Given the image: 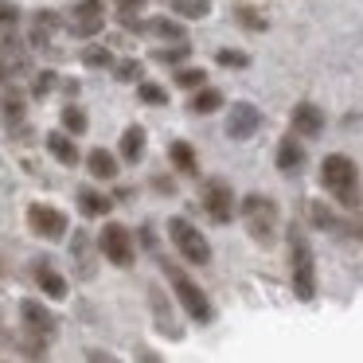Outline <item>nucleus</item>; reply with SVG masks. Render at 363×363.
Listing matches in <instances>:
<instances>
[{"instance_id":"1","label":"nucleus","mask_w":363,"mask_h":363,"mask_svg":"<svg viewBox=\"0 0 363 363\" xmlns=\"http://www.w3.org/2000/svg\"><path fill=\"white\" fill-rule=\"evenodd\" d=\"M320 184L332 191V199L344 207H359V168H355L352 157H344V152H332V157H324L320 164Z\"/></svg>"},{"instance_id":"2","label":"nucleus","mask_w":363,"mask_h":363,"mask_svg":"<svg viewBox=\"0 0 363 363\" xmlns=\"http://www.w3.org/2000/svg\"><path fill=\"white\" fill-rule=\"evenodd\" d=\"M289 262H293V293L301 301L316 297V269H313V246L301 238V230H289Z\"/></svg>"},{"instance_id":"3","label":"nucleus","mask_w":363,"mask_h":363,"mask_svg":"<svg viewBox=\"0 0 363 363\" xmlns=\"http://www.w3.org/2000/svg\"><path fill=\"white\" fill-rule=\"evenodd\" d=\"M168 281H172V293H176V301L184 305V313L191 316L196 324H211V316H215V308H211V301H207V293L199 289L196 281H191L184 269H176V266H168Z\"/></svg>"},{"instance_id":"4","label":"nucleus","mask_w":363,"mask_h":363,"mask_svg":"<svg viewBox=\"0 0 363 363\" xmlns=\"http://www.w3.org/2000/svg\"><path fill=\"white\" fill-rule=\"evenodd\" d=\"M238 215H242L250 238H258V242H269V238H274V227H277V203L274 199L250 191V196L238 203Z\"/></svg>"},{"instance_id":"5","label":"nucleus","mask_w":363,"mask_h":363,"mask_svg":"<svg viewBox=\"0 0 363 363\" xmlns=\"http://www.w3.org/2000/svg\"><path fill=\"white\" fill-rule=\"evenodd\" d=\"M168 238H172V246L184 254V262H191V266H207V262H211V246H207V238L199 235L188 219H180V215L168 219Z\"/></svg>"},{"instance_id":"6","label":"nucleus","mask_w":363,"mask_h":363,"mask_svg":"<svg viewBox=\"0 0 363 363\" xmlns=\"http://www.w3.org/2000/svg\"><path fill=\"white\" fill-rule=\"evenodd\" d=\"M98 250H102L113 266L129 269L133 266V235H129V227H121V223H106L102 235H98Z\"/></svg>"},{"instance_id":"7","label":"nucleus","mask_w":363,"mask_h":363,"mask_svg":"<svg viewBox=\"0 0 363 363\" xmlns=\"http://www.w3.org/2000/svg\"><path fill=\"white\" fill-rule=\"evenodd\" d=\"M235 191H230L227 180H207L203 184V211L211 215L215 223H230V215H235Z\"/></svg>"},{"instance_id":"8","label":"nucleus","mask_w":363,"mask_h":363,"mask_svg":"<svg viewBox=\"0 0 363 363\" xmlns=\"http://www.w3.org/2000/svg\"><path fill=\"white\" fill-rule=\"evenodd\" d=\"M28 227L40 238H63L67 235V215L51 203H32L28 207Z\"/></svg>"},{"instance_id":"9","label":"nucleus","mask_w":363,"mask_h":363,"mask_svg":"<svg viewBox=\"0 0 363 363\" xmlns=\"http://www.w3.org/2000/svg\"><path fill=\"white\" fill-rule=\"evenodd\" d=\"M106 28V12H102V0H79L71 9V32L79 40H90Z\"/></svg>"},{"instance_id":"10","label":"nucleus","mask_w":363,"mask_h":363,"mask_svg":"<svg viewBox=\"0 0 363 363\" xmlns=\"http://www.w3.org/2000/svg\"><path fill=\"white\" fill-rule=\"evenodd\" d=\"M20 320H24V332L28 340H51L55 336V316H51L48 305H40V301H24L20 305Z\"/></svg>"},{"instance_id":"11","label":"nucleus","mask_w":363,"mask_h":363,"mask_svg":"<svg viewBox=\"0 0 363 363\" xmlns=\"http://www.w3.org/2000/svg\"><path fill=\"white\" fill-rule=\"evenodd\" d=\"M258 125H262V113H258V106H250V102H238L235 110H230V118H227V133L235 137V141L254 137Z\"/></svg>"},{"instance_id":"12","label":"nucleus","mask_w":363,"mask_h":363,"mask_svg":"<svg viewBox=\"0 0 363 363\" xmlns=\"http://www.w3.org/2000/svg\"><path fill=\"white\" fill-rule=\"evenodd\" d=\"M308 215H313V223L320 230H336V235H363V227H352L344 215H336L332 207H324V203H308Z\"/></svg>"},{"instance_id":"13","label":"nucleus","mask_w":363,"mask_h":363,"mask_svg":"<svg viewBox=\"0 0 363 363\" xmlns=\"http://www.w3.org/2000/svg\"><path fill=\"white\" fill-rule=\"evenodd\" d=\"M293 129H297L301 137H320V129H324V113L316 110L313 102H301V106H293Z\"/></svg>"},{"instance_id":"14","label":"nucleus","mask_w":363,"mask_h":363,"mask_svg":"<svg viewBox=\"0 0 363 363\" xmlns=\"http://www.w3.org/2000/svg\"><path fill=\"white\" fill-rule=\"evenodd\" d=\"M48 152L59 160V164H67V168H74L79 164V145H74V137L71 133H63V129H55V133H48Z\"/></svg>"},{"instance_id":"15","label":"nucleus","mask_w":363,"mask_h":363,"mask_svg":"<svg viewBox=\"0 0 363 363\" xmlns=\"http://www.w3.org/2000/svg\"><path fill=\"white\" fill-rule=\"evenodd\" d=\"M145 145H149V133H145L141 125H129L125 133H121V141H118L121 160H125V164H137V160L145 157Z\"/></svg>"},{"instance_id":"16","label":"nucleus","mask_w":363,"mask_h":363,"mask_svg":"<svg viewBox=\"0 0 363 363\" xmlns=\"http://www.w3.org/2000/svg\"><path fill=\"white\" fill-rule=\"evenodd\" d=\"M35 281H40V289L48 293L51 301H63V297H67V281H63V274H59L55 266H48V262H40V266H35Z\"/></svg>"},{"instance_id":"17","label":"nucleus","mask_w":363,"mask_h":363,"mask_svg":"<svg viewBox=\"0 0 363 363\" xmlns=\"http://www.w3.org/2000/svg\"><path fill=\"white\" fill-rule=\"evenodd\" d=\"M301 164H305V145H301L297 137H285V141L277 145V168H281V172H297Z\"/></svg>"},{"instance_id":"18","label":"nucleus","mask_w":363,"mask_h":363,"mask_svg":"<svg viewBox=\"0 0 363 363\" xmlns=\"http://www.w3.org/2000/svg\"><path fill=\"white\" fill-rule=\"evenodd\" d=\"M86 168H90L94 180H113V176H118V157H113L110 149H94L86 157Z\"/></svg>"},{"instance_id":"19","label":"nucleus","mask_w":363,"mask_h":363,"mask_svg":"<svg viewBox=\"0 0 363 363\" xmlns=\"http://www.w3.org/2000/svg\"><path fill=\"white\" fill-rule=\"evenodd\" d=\"M168 160H172L176 172H184V176H196V172H199V164H196V149H191L188 141H172V145H168Z\"/></svg>"},{"instance_id":"20","label":"nucleus","mask_w":363,"mask_h":363,"mask_svg":"<svg viewBox=\"0 0 363 363\" xmlns=\"http://www.w3.org/2000/svg\"><path fill=\"white\" fill-rule=\"evenodd\" d=\"M145 32L160 35V40H172V43H184V24H180V20H172V16H152V20H145Z\"/></svg>"},{"instance_id":"21","label":"nucleus","mask_w":363,"mask_h":363,"mask_svg":"<svg viewBox=\"0 0 363 363\" xmlns=\"http://www.w3.org/2000/svg\"><path fill=\"white\" fill-rule=\"evenodd\" d=\"M188 110L191 113H215V110H223V94L215 86H203V90H196V94H191Z\"/></svg>"},{"instance_id":"22","label":"nucleus","mask_w":363,"mask_h":363,"mask_svg":"<svg viewBox=\"0 0 363 363\" xmlns=\"http://www.w3.org/2000/svg\"><path fill=\"white\" fill-rule=\"evenodd\" d=\"M59 118H63V133H71V137H82L86 133V125H90V118H86V110H82V106H63V113H59Z\"/></svg>"},{"instance_id":"23","label":"nucleus","mask_w":363,"mask_h":363,"mask_svg":"<svg viewBox=\"0 0 363 363\" xmlns=\"http://www.w3.org/2000/svg\"><path fill=\"white\" fill-rule=\"evenodd\" d=\"M79 207H82V215H106L113 207V199L102 196V191H94V188H82L79 191Z\"/></svg>"},{"instance_id":"24","label":"nucleus","mask_w":363,"mask_h":363,"mask_svg":"<svg viewBox=\"0 0 363 363\" xmlns=\"http://www.w3.org/2000/svg\"><path fill=\"white\" fill-rule=\"evenodd\" d=\"M149 297H152V313H157V324H160V332H164V336H180V324H172L168 320V308H164V293L160 289H149Z\"/></svg>"},{"instance_id":"25","label":"nucleus","mask_w":363,"mask_h":363,"mask_svg":"<svg viewBox=\"0 0 363 363\" xmlns=\"http://www.w3.org/2000/svg\"><path fill=\"white\" fill-rule=\"evenodd\" d=\"M172 12L184 20H203L211 12V0H172Z\"/></svg>"},{"instance_id":"26","label":"nucleus","mask_w":363,"mask_h":363,"mask_svg":"<svg viewBox=\"0 0 363 363\" xmlns=\"http://www.w3.org/2000/svg\"><path fill=\"white\" fill-rule=\"evenodd\" d=\"M235 24H242L246 32H266V28H269V20L262 16L258 9H246V4H238V9H235Z\"/></svg>"},{"instance_id":"27","label":"nucleus","mask_w":363,"mask_h":363,"mask_svg":"<svg viewBox=\"0 0 363 363\" xmlns=\"http://www.w3.org/2000/svg\"><path fill=\"white\" fill-rule=\"evenodd\" d=\"M176 86L180 90H203L207 71H199V67H180V71H176Z\"/></svg>"},{"instance_id":"28","label":"nucleus","mask_w":363,"mask_h":363,"mask_svg":"<svg viewBox=\"0 0 363 363\" xmlns=\"http://www.w3.org/2000/svg\"><path fill=\"white\" fill-rule=\"evenodd\" d=\"M137 98L145 106H168V90L157 86V82H137Z\"/></svg>"},{"instance_id":"29","label":"nucleus","mask_w":363,"mask_h":363,"mask_svg":"<svg viewBox=\"0 0 363 363\" xmlns=\"http://www.w3.org/2000/svg\"><path fill=\"white\" fill-rule=\"evenodd\" d=\"M141 74H145V67L137 63V59H121V63H113V79L118 82H145Z\"/></svg>"},{"instance_id":"30","label":"nucleus","mask_w":363,"mask_h":363,"mask_svg":"<svg viewBox=\"0 0 363 363\" xmlns=\"http://www.w3.org/2000/svg\"><path fill=\"white\" fill-rule=\"evenodd\" d=\"M82 63L86 67H113V51L102 48V43H90V48L82 51Z\"/></svg>"},{"instance_id":"31","label":"nucleus","mask_w":363,"mask_h":363,"mask_svg":"<svg viewBox=\"0 0 363 363\" xmlns=\"http://www.w3.org/2000/svg\"><path fill=\"white\" fill-rule=\"evenodd\" d=\"M0 106H4V118H9L12 125H16V121H24V94H20V90H9Z\"/></svg>"},{"instance_id":"32","label":"nucleus","mask_w":363,"mask_h":363,"mask_svg":"<svg viewBox=\"0 0 363 363\" xmlns=\"http://www.w3.org/2000/svg\"><path fill=\"white\" fill-rule=\"evenodd\" d=\"M215 59H219V67H230V71H242V67H250V55H246V51H235V48H223Z\"/></svg>"},{"instance_id":"33","label":"nucleus","mask_w":363,"mask_h":363,"mask_svg":"<svg viewBox=\"0 0 363 363\" xmlns=\"http://www.w3.org/2000/svg\"><path fill=\"white\" fill-rule=\"evenodd\" d=\"M188 55H191V48H188V43H176V48H160V51H157V59H160V63H172V67H180Z\"/></svg>"},{"instance_id":"34","label":"nucleus","mask_w":363,"mask_h":363,"mask_svg":"<svg viewBox=\"0 0 363 363\" xmlns=\"http://www.w3.org/2000/svg\"><path fill=\"white\" fill-rule=\"evenodd\" d=\"M55 71H40V74H35V86H32V94L35 98H48L51 94V90H55Z\"/></svg>"},{"instance_id":"35","label":"nucleus","mask_w":363,"mask_h":363,"mask_svg":"<svg viewBox=\"0 0 363 363\" xmlns=\"http://www.w3.org/2000/svg\"><path fill=\"white\" fill-rule=\"evenodd\" d=\"M20 24V9L12 0H0V28H16Z\"/></svg>"},{"instance_id":"36","label":"nucleus","mask_w":363,"mask_h":363,"mask_svg":"<svg viewBox=\"0 0 363 363\" xmlns=\"http://www.w3.org/2000/svg\"><path fill=\"white\" fill-rule=\"evenodd\" d=\"M86 363H121V359H118V355H110V352H102V347H90Z\"/></svg>"},{"instance_id":"37","label":"nucleus","mask_w":363,"mask_h":363,"mask_svg":"<svg viewBox=\"0 0 363 363\" xmlns=\"http://www.w3.org/2000/svg\"><path fill=\"white\" fill-rule=\"evenodd\" d=\"M121 12H137V9H145V0H113Z\"/></svg>"}]
</instances>
